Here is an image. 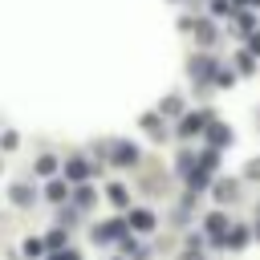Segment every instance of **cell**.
<instances>
[{
  "mask_svg": "<svg viewBox=\"0 0 260 260\" xmlns=\"http://www.w3.org/2000/svg\"><path fill=\"white\" fill-rule=\"evenodd\" d=\"M187 73H191V77H199V81H215V73H219V69H215V61H211V57H191Z\"/></svg>",
  "mask_w": 260,
  "mask_h": 260,
  "instance_id": "cell-1",
  "label": "cell"
},
{
  "mask_svg": "<svg viewBox=\"0 0 260 260\" xmlns=\"http://www.w3.org/2000/svg\"><path fill=\"white\" fill-rule=\"evenodd\" d=\"M211 122H215V118H211V110H195V114H191V118L183 122V134L191 138V134H199V130H207Z\"/></svg>",
  "mask_w": 260,
  "mask_h": 260,
  "instance_id": "cell-2",
  "label": "cell"
},
{
  "mask_svg": "<svg viewBox=\"0 0 260 260\" xmlns=\"http://www.w3.org/2000/svg\"><path fill=\"white\" fill-rule=\"evenodd\" d=\"M207 142H211V150H223V146L232 142V126H219V122H211V126H207Z\"/></svg>",
  "mask_w": 260,
  "mask_h": 260,
  "instance_id": "cell-3",
  "label": "cell"
},
{
  "mask_svg": "<svg viewBox=\"0 0 260 260\" xmlns=\"http://www.w3.org/2000/svg\"><path fill=\"white\" fill-rule=\"evenodd\" d=\"M207 232H211V240H219V244L228 248V219H223L219 211H215V215L207 219Z\"/></svg>",
  "mask_w": 260,
  "mask_h": 260,
  "instance_id": "cell-4",
  "label": "cell"
},
{
  "mask_svg": "<svg viewBox=\"0 0 260 260\" xmlns=\"http://www.w3.org/2000/svg\"><path fill=\"white\" fill-rule=\"evenodd\" d=\"M8 195H12V203H16V207H28V203H32V199H37V195H32V187H28V183H12V191H8Z\"/></svg>",
  "mask_w": 260,
  "mask_h": 260,
  "instance_id": "cell-5",
  "label": "cell"
},
{
  "mask_svg": "<svg viewBox=\"0 0 260 260\" xmlns=\"http://www.w3.org/2000/svg\"><path fill=\"white\" fill-rule=\"evenodd\" d=\"M114 146H118V150H114V162H118V167H126V162L138 158V150H134L130 142H114Z\"/></svg>",
  "mask_w": 260,
  "mask_h": 260,
  "instance_id": "cell-6",
  "label": "cell"
},
{
  "mask_svg": "<svg viewBox=\"0 0 260 260\" xmlns=\"http://www.w3.org/2000/svg\"><path fill=\"white\" fill-rule=\"evenodd\" d=\"M215 195H219V199H236V195H240V187H236V183H219V187H215Z\"/></svg>",
  "mask_w": 260,
  "mask_h": 260,
  "instance_id": "cell-7",
  "label": "cell"
},
{
  "mask_svg": "<svg viewBox=\"0 0 260 260\" xmlns=\"http://www.w3.org/2000/svg\"><path fill=\"white\" fill-rule=\"evenodd\" d=\"M130 223H134V228H150V223H154V215H150V211H134V215H130Z\"/></svg>",
  "mask_w": 260,
  "mask_h": 260,
  "instance_id": "cell-8",
  "label": "cell"
},
{
  "mask_svg": "<svg viewBox=\"0 0 260 260\" xmlns=\"http://www.w3.org/2000/svg\"><path fill=\"white\" fill-rule=\"evenodd\" d=\"M45 252V240H24V256H41Z\"/></svg>",
  "mask_w": 260,
  "mask_h": 260,
  "instance_id": "cell-9",
  "label": "cell"
},
{
  "mask_svg": "<svg viewBox=\"0 0 260 260\" xmlns=\"http://www.w3.org/2000/svg\"><path fill=\"white\" fill-rule=\"evenodd\" d=\"M73 179H85V162H77V158H69V167H65Z\"/></svg>",
  "mask_w": 260,
  "mask_h": 260,
  "instance_id": "cell-10",
  "label": "cell"
},
{
  "mask_svg": "<svg viewBox=\"0 0 260 260\" xmlns=\"http://www.w3.org/2000/svg\"><path fill=\"white\" fill-rule=\"evenodd\" d=\"M162 110H167V114H179V110H183V102H179V98H167V102H162Z\"/></svg>",
  "mask_w": 260,
  "mask_h": 260,
  "instance_id": "cell-11",
  "label": "cell"
},
{
  "mask_svg": "<svg viewBox=\"0 0 260 260\" xmlns=\"http://www.w3.org/2000/svg\"><path fill=\"white\" fill-rule=\"evenodd\" d=\"M49 199H65V183H49Z\"/></svg>",
  "mask_w": 260,
  "mask_h": 260,
  "instance_id": "cell-12",
  "label": "cell"
},
{
  "mask_svg": "<svg viewBox=\"0 0 260 260\" xmlns=\"http://www.w3.org/2000/svg\"><path fill=\"white\" fill-rule=\"evenodd\" d=\"M244 175H248V179H260V158H252V162L244 167Z\"/></svg>",
  "mask_w": 260,
  "mask_h": 260,
  "instance_id": "cell-13",
  "label": "cell"
},
{
  "mask_svg": "<svg viewBox=\"0 0 260 260\" xmlns=\"http://www.w3.org/2000/svg\"><path fill=\"white\" fill-rule=\"evenodd\" d=\"M252 53H260V37H256V41H252Z\"/></svg>",
  "mask_w": 260,
  "mask_h": 260,
  "instance_id": "cell-14",
  "label": "cell"
},
{
  "mask_svg": "<svg viewBox=\"0 0 260 260\" xmlns=\"http://www.w3.org/2000/svg\"><path fill=\"white\" fill-rule=\"evenodd\" d=\"M183 260H199V256H195V252H187V256H183Z\"/></svg>",
  "mask_w": 260,
  "mask_h": 260,
  "instance_id": "cell-15",
  "label": "cell"
},
{
  "mask_svg": "<svg viewBox=\"0 0 260 260\" xmlns=\"http://www.w3.org/2000/svg\"><path fill=\"white\" fill-rule=\"evenodd\" d=\"M256 236H260V223H256Z\"/></svg>",
  "mask_w": 260,
  "mask_h": 260,
  "instance_id": "cell-16",
  "label": "cell"
}]
</instances>
